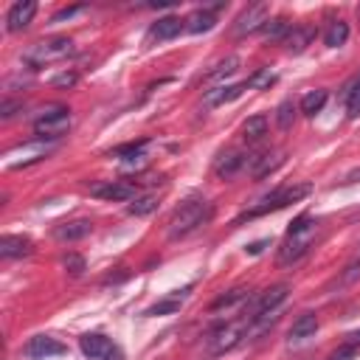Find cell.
<instances>
[{"instance_id":"cell-23","label":"cell","mask_w":360,"mask_h":360,"mask_svg":"<svg viewBox=\"0 0 360 360\" xmlns=\"http://www.w3.org/2000/svg\"><path fill=\"white\" fill-rule=\"evenodd\" d=\"M214 14L208 11V8H200V11H194L188 20H186V28L191 31V34H202V31H211L214 28Z\"/></svg>"},{"instance_id":"cell-11","label":"cell","mask_w":360,"mask_h":360,"mask_svg":"<svg viewBox=\"0 0 360 360\" xmlns=\"http://www.w3.org/2000/svg\"><path fill=\"white\" fill-rule=\"evenodd\" d=\"M34 14H37V3H34V0H20V3H14V6L8 8V14H6V28H8L11 34L22 31V28H28V22L34 20Z\"/></svg>"},{"instance_id":"cell-36","label":"cell","mask_w":360,"mask_h":360,"mask_svg":"<svg viewBox=\"0 0 360 360\" xmlns=\"http://www.w3.org/2000/svg\"><path fill=\"white\" fill-rule=\"evenodd\" d=\"M17 110H22V101H11V98H3V104H0V118H11Z\"/></svg>"},{"instance_id":"cell-31","label":"cell","mask_w":360,"mask_h":360,"mask_svg":"<svg viewBox=\"0 0 360 360\" xmlns=\"http://www.w3.org/2000/svg\"><path fill=\"white\" fill-rule=\"evenodd\" d=\"M177 309H180V298L174 295V298H163V301L152 304L143 315H172V312H177Z\"/></svg>"},{"instance_id":"cell-3","label":"cell","mask_w":360,"mask_h":360,"mask_svg":"<svg viewBox=\"0 0 360 360\" xmlns=\"http://www.w3.org/2000/svg\"><path fill=\"white\" fill-rule=\"evenodd\" d=\"M248 326H250V318L248 315H242L239 321L214 326L208 332V338H205V357H217V354H225L233 346H239L245 340V335H248Z\"/></svg>"},{"instance_id":"cell-26","label":"cell","mask_w":360,"mask_h":360,"mask_svg":"<svg viewBox=\"0 0 360 360\" xmlns=\"http://www.w3.org/2000/svg\"><path fill=\"white\" fill-rule=\"evenodd\" d=\"M346 39H349V25H346L343 20H335V22L326 28V34H323V42H326L329 48H340Z\"/></svg>"},{"instance_id":"cell-12","label":"cell","mask_w":360,"mask_h":360,"mask_svg":"<svg viewBox=\"0 0 360 360\" xmlns=\"http://www.w3.org/2000/svg\"><path fill=\"white\" fill-rule=\"evenodd\" d=\"M31 253H34V242L28 236H20V233L0 236V256L3 259H22V256H31Z\"/></svg>"},{"instance_id":"cell-37","label":"cell","mask_w":360,"mask_h":360,"mask_svg":"<svg viewBox=\"0 0 360 360\" xmlns=\"http://www.w3.org/2000/svg\"><path fill=\"white\" fill-rule=\"evenodd\" d=\"M354 349H357V346H352V343H346V346H340V349H338V352H335V354H332L329 360H349V357L354 354Z\"/></svg>"},{"instance_id":"cell-5","label":"cell","mask_w":360,"mask_h":360,"mask_svg":"<svg viewBox=\"0 0 360 360\" xmlns=\"http://www.w3.org/2000/svg\"><path fill=\"white\" fill-rule=\"evenodd\" d=\"M307 194H309V186H307V183H301V186H281V188H276L273 194L262 197V200H259L250 211H245L239 219H253V217L278 211V208H284V205H290V202H298V200L307 197Z\"/></svg>"},{"instance_id":"cell-16","label":"cell","mask_w":360,"mask_h":360,"mask_svg":"<svg viewBox=\"0 0 360 360\" xmlns=\"http://www.w3.org/2000/svg\"><path fill=\"white\" fill-rule=\"evenodd\" d=\"M312 37H315V31L309 25H292L290 34L284 37V48L290 53H301V51H307V45L312 42Z\"/></svg>"},{"instance_id":"cell-21","label":"cell","mask_w":360,"mask_h":360,"mask_svg":"<svg viewBox=\"0 0 360 360\" xmlns=\"http://www.w3.org/2000/svg\"><path fill=\"white\" fill-rule=\"evenodd\" d=\"M267 135V118L264 115H250L245 124H242V138L248 141V143H256V141H262Z\"/></svg>"},{"instance_id":"cell-17","label":"cell","mask_w":360,"mask_h":360,"mask_svg":"<svg viewBox=\"0 0 360 360\" xmlns=\"http://www.w3.org/2000/svg\"><path fill=\"white\" fill-rule=\"evenodd\" d=\"M245 163H248V160H245L239 152H222V155L217 158V163H214V172H217V177L231 180V177H233Z\"/></svg>"},{"instance_id":"cell-6","label":"cell","mask_w":360,"mask_h":360,"mask_svg":"<svg viewBox=\"0 0 360 360\" xmlns=\"http://www.w3.org/2000/svg\"><path fill=\"white\" fill-rule=\"evenodd\" d=\"M70 129V110L65 107H48L37 121H34V132L37 138H48L56 141Z\"/></svg>"},{"instance_id":"cell-10","label":"cell","mask_w":360,"mask_h":360,"mask_svg":"<svg viewBox=\"0 0 360 360\" xmlns=\"http://www.w3.org/2000/svg\"><path fill=\"white\" fill-rule=\"evenodd\" d=\"M79 349H82V354L90 357V360H104L115 346H112V340H110L107 335H101V332H87V335L79 338Z\"/></svg>"},{"instance_id":"cell-33","label":"cell","mask_w":360,"mask_h":360,"mask_svg":"<svg viewBox=\"0 0 360 360\" xmlns=\"http://www.w3.org/2000/svg\"><path fill=\"white\" fill-rule=\"evenodd\" d=\"M143 146H146V141H138V143H124V146H118L112 155H115V158H141Z\"/></svg>"},{"instance_id":"cell-22","label":"cell","mask_w":360,"mask_h":360,"mask_svg":"<svg viewBox=\"0 0 360 360\" xmlns=\"http://www.w3.org/2000/svg\"><path fill=\"white\" fill-rule=\"evenodd\" d=\"M236 70H239V56H233V53H231V56H225L214 70H208V73H205V82H222V79L233 76Z\"/></svg>"},{"instance_id":"cell-15","label":"cell","mask_w":360,"mask_h":360,"mask_svg":"<svg viewBox=\"0 0 360 360\" xmlns=\"http://www.w3.org/2000/svg\"><path fill=\"white\" fill-rule=\"evenodd\" d=\"M90 231H93V222L90 219H70V222H62V225L53 228V239H59V242H76V239H84Z\"/></svg>"},{"instance_id":"cell-24","label":"cell","mask_w":360,"mask_h":360,"mask_svg":"<svg viewBox=\"0 0 360 360\" xmlns=\"http://www.w3.org/2000/svg\"><path fill=\"white\" fill-rule=\"evenodd\" d=\"M323 104H326V90H309V93H304V98H301V112L304 115H315V112H321L323 110Z\"/></svg>"},{"instance_id":"cell-32","label":"cell","mask_w":360,"mask_h":360,"mask_svg":"<svg viewBox=\"0 0 360 360\" xmlns=\"http://www.w3.org/2000/svg\"><path fill=\"white\" fill-rule=\"evenodd\" d=\"M346 101H349V118H357V115H360V76H357V82L352 84Z\"/></svg>"},{"instance_id":"cell-19","label":"cell","mask_w":360,"mask_h":360,"mask_svg":"<svg viewBox=\"0 0 360 360\" xmlns=\"http://www.w3.org/2000/svg\"><path fill=\"white\" fill-rule=\"evenodd\" d=\"M318 332V315L315 312H301L295 321H292V326H290V338L292 340H307V338H312Z\"/></svg>"},{"instance_id":"cell-25","label":"cell","mask_w":360,"mask_h":360,"mask_svg":"<svg viewBox=\"0 0 360 360\" xmlns=\"http://www.w3.org/2000/svg\"><path fill=\"white\" fill-rule=\"evenodd\" d=\"M155 208H158V194H141V197H135V200L127 205V211H129L132 217H149Z\"/></svg>"},{"instance_id":"cell-14","label":"cell","mask_w":360,"mask_h":360,"mask_svg":"<svg viewBox=\"0 0 360 360\" xmlns=\"http://www.w3.org/2000/svg\"><path fill=\"white\" fill-rule=\"evenodd\" d=\"M248 163H250V174H253L256 180H262V177H267L273 169H278V166L284 163V152H273V155H270V152H262V155H253ZM248 163H245V166H248Z\"/></svg>"},{"instance_id":"cell-28","label":"cell","mask_w":360,"mask_h":360,"mask_svg":"<svg viewBox=\"0 0 360 360\" xmlns=\"http://www.w3.org/2000/svg\"><path fill=\"white\" fill-rule=\"evenodd\" d=\"M292 121H295V104H292V98H284L276 107V124H278V129H290Z\"/></svg>"},{"instance_id":"cell-34","label":"cell","mask_w":360,"mask_h":360,"mask_svg":"<svg viewBox=\"0 0 360 360\" xmlns=\"http://www.w3.org/2000/svg\"><path fill=\"white\" fill-rule=\"evenodd\" d=\"M62 264L68 267L70 276H82V273H84V259H82L79 253H68V256L62 259Z\"/></svg>"},{"instance_id":"cell-20","label":"cell","mask_w":360,"mask_h":360,"mask_svg":"<svg viewBox=\"0 0 360 360\" xmlns=\"http://www.w3.org/2000/svg\"><path fill=\"white\" fill-rule=\"evenodd\" d=\"M183 28H186V25H183L180 17H160V20L149 28V37H155V39H172V37H177Z\"/></svg>"},{"instance_id":"cell-13","label":"cell","mask_w":360,"mask_h":360,"mask_svg":"<svg viewBox=\"0 0 360 360\" xmlns=\"http://www.w3.org/2000/svg\"><path fill=\"white\" fill-rule=\"evenodd\" d=\"M62 352H65V346H62L59 340L48 338V335H37V338H31V343L25 346V354H28L31 360H45V357H53V354H62Z\"/></svg>"},{"instance_id":"cell-1","label":"cell","mask_w":360,"mask_h":360,"mask_svg":"<svg viewBox=\"0 0 360 360\" xmlns=\"http://www.w3.org/2000/svg\"><path fill=\"white\" fill-rule=\"evenodd\" d=\"M315 236H318V222H315L312 217L301 214V217L290 225V231H287V236H284V242H281V248H278V264H295V262L312 248Z\"/></svg>"},{"instance_id":"cell-41","label":"cell","mask_w":360,"mask_h":360,"mask_svg":"<svg viewBox=\"0 0 360 360\" xmlns=\"http://www.w3.org/2000/svg\"><path fill=\"white\" fill-rule=\"evenodd\" d=\"M357 259H360V242H357Z\"/></svg>"},{"instance_id":"cell-29","label":"cell","mask_w":360,"mask_h":360,"mask_svg":"<svg viewBox=\"0 0 360 360\" xmlns=\"http://www.w3.org/2000/svg\"><path fill=\"white\" fill-rule=\"evenodd\" d=\"M290 20L287 17H276V20H267V25H264V34L270 37V39H281L284 42V37L290 34Z\"/></svg>"},{"instance_id":"cell-38","label":"cell","mask_w":360,"mask_h":360,"mask_svg":"<svg viewBox=\"0 0 360 360\" xmlns=\"http://www.w3.org/2000/svg\"><path fill=\"white\" fill-rule=\"evenodd\" d=\"M79 11H82V6H73V8H62L59 14H53V17H51V22H62V20H68V17L79 14Z\"/></svg>"},{"instance_id":"cell-35","label":"cell","mask_w":360,"mask_h":360,"mask_svg":"<svg viewBox=\"0 0 360 360\" xmlns=\"http://www.w3.org/2000/svg\"><path fill=\"white\" fill-rule=\"evenodd\" d=\"M76 73L73 70H65V73H59V76H53V87H73L76 84Z\"/></svg>"},{"instance_id":"cell-8","label":"cell","mask_w":360,"mask_h":360,"mask_svg":"<svg viewBox=\"0 0 360 360\" xmlns=\"http://www.w3.org/2000/svg\"><path fill=\"white\" fill-rule=\"evenodd\" d=\"M267 14H270V8H267L264 3H253V6H248V8L236 17L233 34H236V37H245V34H253V31L264 28V25H267Z\"/></svg>"},{"instance_id":"cell-27","label":"cell","mask_w":360,"mask_h":360,"mask_svg":"<svg viewBox=\"0 0 360 360\" xmlns=\"http://www.w3.org/2000/svg\"><path fill=\"white\" fill-rule=\"evenodd\" d=\"M248 298V290L245 287H233V290H228L225 295H219L214 304H211V309L217 312V309H228V307H236V304H242Z\"/></svg>"},{"instance_id":"cell-40","label":"cell","mask_w":360,"mask_h":360,"mask_svg":"<svg viewBox=\"0 0 360 360\" xmlns=\"http://www.w3.org/2000/svg\"><path fill=\"white\" fill-rule=\"evenodd\" d=\"M104 360H124V357H121V352H118V349H112V352H110Z\"/></svg>"},{"instance_id":"cell-30","label":"cell","mask_w":360,"mask_h":360,"mask_svg":"<svg viewBox=\"0 0 360 360\" xmlns=\"http://www.w3.org/2000/svg\"><path fill=\"white\" fill-rule=\"evenodd\" d=\"M273 82H276V73H273L270 68H262V70H256L245 84H248V87H253V90H264V87H270Z\"/></svg>"},{"instance_id":"cell-39","label":"cell","mask_w":360,"mask_h":360,"mask_svg":"<svg viewBox=\"0 0 360 360\" xmlns=\"http://www.w3.org/2000/svg\"><path fill=\"white\" fill-rule=\"evenodd\" d=\"M264 245H267V239H262V242H253V245L248 248V253H259V250H262Z\"/></svg>"},{"instance_id":"cell-9","label":"cell","mask_w":360,"mask_h":360,"mask_svg":"<svg viewBox=\"0 0 360 360\" xmlns=\"http://www.w3.org/2000/svg\"><path fill=\"white\" fill-rule=\"evenodd\" d=\"M90 194L101 197V200H129L138 194V186L127 183V180H101V183L90 186Z\"/></svg>"},{"instance_id":"cell-42","label":"cell","mask_w":360,"mask_h":360,"mask_svg":"<svg viewBox=\"0 0 360 360\" xmlns=\"http://www.w3.org/2000/svg\"><path fill=\"white\" fill-rule=\"evenodd\" d=\"M357 14H360V6H357Z\"/></svg>"},{"instance_id":"cell-7","label":"cell","mask_w":360,"mask_h":360,"mask_svg":"<svg viewBox=\"0 0 360 360\" xmlns=\"http://www.w3.org/2000/svg\"><path fill=\"white\" fill-rule=\"evenodd\" d=\"M287 295H290V287H287V284H273L270 290H264V292L259 295V301L253 304V309L248 312V318H250V321H256V318L273 315V312L287 301Z\"/></svg>"},{"instance_id":"cell-4","label":"cell","mask_w":360,"mask_h":360,"mask_svg":"<svg viewBox=\"0 0 360 360\" xmlns=\"http://www.w3.org/2000/svg\"><path fill=\"white\" fill-rule=\"evenodd\" d=\"M68 53H73V39L70 37H51V39H42V42H34L31 48H25L22 62L28 68H42L48 62L65 59Z\"/></svg>"},{"instance_id":"cell-18","label":"cell","mask_w":360,"mask_h":360,"mask_svg":"<svg viewBox=\"0 0 360 360\" xmlns=\"http://www.w3.org/2000/svg\"><path fill=\"white\" fill-rule=\"evenodd\" d=\"M245 87H248V84H222V87H214V90H208L202 101H205V107H219V104H225V101H233V98H239Z\"/></svg>"},{"instance_id":"cell-2","label":"cell","mask_w":360,"mask_h":360,"mask_svg":"<svg viewBox=\"0 0 360 360\" xmlns=\"http://www.w3.org/2000/svg\"><path fill=\"white\" fill-rule=\"evenodd\" d=\"M214 214V205L202 197H191L186 202H180V208L172 214L169 219V239H180L188 236L191 231H197L200 225H205Z\"/></svg>"}]
</instances>
